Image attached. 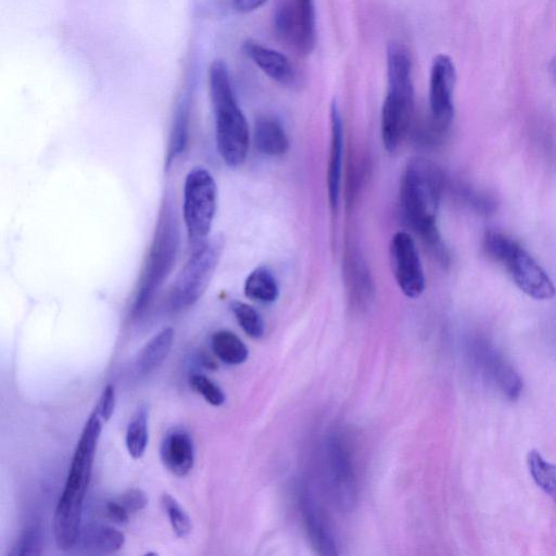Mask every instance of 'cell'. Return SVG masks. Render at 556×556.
Listing matches in <instances>:
<instances>
[{"mask_svg": "<svg viewBox=\"0 0 556 556\" xmlns=\"http://www.w3.org/2000/svg\"><path fill=\"white\" fill-rule=\"evenodd\" d=\"M440 193L441 179L435 167L422 159L412 160L401 177L402 214L438 261L445 265L448 255L437 226Z\"/></svg>", "mask_w": 556, "mask_h": 556, "instance_id": "2", "label": "cell"}, {"mask_svg": "<svg viewBox=\"0 0 556 556\" xmlns=\"http://www.w3.org/2000/svg\"><path fill=\"white\" fill-rule=\"evenodd\" d=\"M174 341V329L166 327L154 334L140 350L136 359V369L148 375L156 369L167 357Z\"/></svg>", "mask_w": 556, "mask_h": 556, "instance_id": "18", "label": "cell"}, {"mask_svg": "<svg viewBox=\"0 0 556 556\" xmlns=\"http://www.w3.org/2000/svg\"><path fill=\"white\" fill-rule=\"evenodd\" d=\"M475 358L484 380L507 400H517L523 389L522 378L515 367L493 346L482 342Z\"/></svg>", "mask_w": 556, "mask_h": 556, "instance_id": "12", "label": "cell"}, {"mask_svg": "<svg viewBox=\"0 0 556 556\" xmlns=\"http://www.w3.org/2000/svg\"><path fill=\"white\" fill-rule=\"evenodd\" d=\"M115 407V391L114 386L106 384L103 389L101 396L94 407V410L98 413L103 422H106Z\"/></svg>", "mask_w": 556, "mask_h": 556, "instance_id": "30", "label": "cell"}, {"mask_svg": "<svg viewBox=\"0 0 556 556\" xmlns=\"http://www.w3.org/2000/svg\"><path fill=\"white\" fill-rule=\"evenodd\" d=\"M162 505L168 516L173 531L178 538H186L192 529L191 520L180 504L168 493L161 496Z\"/></svg>", "mask_w": 556, "mask_h": 556, "instance_id": "27", "label": "cell"}, {"mask_svg": "<svg viewBox=\"0 0 556 556\" xmlns=\"http://www.w3.org/2000/svg\"><path fill=\"white\" fill-rule=\"evenodd\" d=\"M456 80L452 59L438 54L431 64L429 77V106L431 118L439 130L445 129L453 117V92Z\"/></svg>", "mask_w": 556, "mask_h": 556, "instance_id": "11", "label": "cell"}, {"mask_svg": "<svg viewBox=\"0 0 556 556\" xmlns=\"http://www.w3.org/2000/svg\"><path fill=\"white\" fill-rule=\"evenodd\" d=\"M390 258L396 283L409 299L425 290L426 279L415 240L406 231H397L390 242Z\"/></svg>", "mask_w": 556, "mask_h": 556, "instance_id": "9", "label": "cell"}, {"mask_svg": "<svg viewBox=\"0 0 556 556\" xmlns=\"http://www.w3.org/2000/svg\"><path fill=\"white\" fill-rule=\"evenodd\" d=\"M277 35L303 54L316 42L314 0H280L274 15Z\"/></svg>", "mask_w": 556, "mask_h": 556, "instance_id": "8", "label": "cell"}, {"mask_svg": "<svg viewBox=\"0 0 556 556\" xmlns=\"http://www.w3.org/2000/svg\"><path fill=\"white\" fill-rule=\"evenodd\" d=\"M217 206V187L212 174L202 166L189 170L184 184L182 216L188 240L202 244L213 225Z\"/></svg>", "mask_w": 556, "mask_h": 556, "instance_id": "6", "label": "cell"}, {"mask_svg": "<svg viewBox=\"0 0 556 556\" xmlns=\"http://www.w3.org/2000/svg\"><path fill=\"white\" fill-rule=\"evenodd\" d=\"M224 242L220 237L205 240L179 271L169 295L172 311L195 304L207 289L219 262Z\"/></svg>", "mask_w": 556, "mask_h": 556, "instance_id": "7", "label": "cell"}, {"mask_svg": "<svg viewBox=\"0 0 556 556\" xmlns=\"http://www.w3.org/2000/svg\"><path fill=\"white\" fill-rule=\"evenodd\" d=\"M305 523L311 541L319 554H336L334 545L329 536L323 521L315 514L314 509L305 503L304 507Z\"/></svg>", "mask_w": 556, "mask_h": 556, "instance_id": "24", "label": "cell"}, {"mask_svg": "<svg viewBox=\"0 0 556 556\" xmlns=\"http://www.w3.org/2000/svg\"><path fill=\"white\" fill-rule=\"evenodd\" d=\"M43 546V534L39 525L26 527L15 541L10 555L36 556L40 555Z\"/></svg>", "mask_w": 556, "mask_h": 556, "instance_id": "26", "label": "cell"}, {"mask_svg": "<svg viewBox=\"0 0 556 556\" xmlns=\"http://www.w3.org/2000/svg\"><path fill=\"white\" fill-rule=\"evenodd\" d=\"M102 422L93 409L80 433L63 492L54 510L52 531L56 546L63 551H68L77 544L83 503L91 479Z\"/></svg>", "mask_w": 556, "mask_h": 556, "instance_id": "1", "label": "cell"}, {"mask_svg": "<svg viewBox=\"0 0 556 556\" xmlns=\"http://www.w3.org/2000/svg\"><path fill=\"white\" fill-rule=\"evenodd\" d=\"M527 466L535 484L544 491L556 506V465L535 450L529 451Z\"/></svg>", "mask_w": 556, "mask_h": 556, "instance_id": "22", "label": "cell"}, {"mask_svg": "<svg viewBox=\"0 0 556 556\" xmlns=\"http://www.w3.org/2000/svg\"><path fill=\"white\" fill-rule=\"evenodd\" d=\"M214 354L224 363L239 365L247 361L249 350L241 339L229 330H219L212 336Z\"/></svg>", "mask_w": 556, "mask_h": 556, "instance_id": "21", "label": "cell"}, {"mask_svg": "<svg viewBox=\"0 0 556 556\" xmlns=\"http://www.w3.org/2000/svg\"><path fill=\"white\" fill-rule=\"evenodd\" d=\"M266 1L267 0H229V3L233 11L249 13L261 8Z\"/></svg>", "mask_w": 556, "mask_h": 556, "instance_id": "32", "label": "cell"}, {"mask_svg": "<svg viewBox=\"0 0 556 556\" xmlns=\"http://www.w3.org/2000/svg\"><path fill=\"white\" fill-rule=\"evenodd\" d=\"M104 516L112 522L124 525L129 519V514L122 507V505L114 498L105 503Z\"/></svg>", "mask_w": 556, "mask_h": 556, "instance_id": "31", "label": "cell"}, {"mask_svg": "<svg viewBox=\"0 0 556 556\" xmlns=\"http://www.w3.org/2000/svg\"><path fill=\"white\" fill-rule=\"evenodd\" d=\"M243 51L257 67L275 81L285 86H292L295 83L296 72L290 60L281 52L251 39L244 41Z\"/></svg>", "mask_w": 556, "mask_h": 556, "instance_id": "15", "label": "cell"}, {"mask_svg": "<svg viewBox=\"0 0 556 556\" xmlns=\"http://www.w3.org/2000/svg\"><path fill=\"white\" fill-rule=\"evenodd\" d=\"M115 500L129 515L140 511L148 504V496L146 492L138 488H132L125 491Z\"/></svg>", "mask_w": 556, "mask_h": 556, "instance_id": "29", "label": "cell"}, {"mask_svg": "<svg viewBox=\"0 0 556 556\" xmlns=\"http://www.w3.org/2000/svg\"><path fill=\"white\" fill-rule=\"evenodd\" d=\"M208 86L218 153L225 164L237 167L247 157L250 134L231 86L228 67L222 60L211 64Z\"/></svg>", "mask_w": 556, "mask_h": 556, "instance_id": "3", "label": "cell"}, {"mask_svg": "<svg viewBox=\"0 0 556 556\" xmlns=\"http://www.w3.org/2000/svg\"><path fill=\"white\" fill-rule=\"evenodd\" d=\"M501 263L527 295L535 300H549L555 296L556 289L548 275L515 240Z\"/></svg>", "mask_w": 556, "mask_h": 556, "instance_id": "10", "label": "cell"}, {"mask_svg": "<svg viewBox=\"0 0 556 556\" xmlns=\"http://www.w3.org/2000/svg\"><path fill=\"white\" fill-rule=\"evenodd\" d=\"M77 543L87 554L110 555L124 546L125 535L112 526L89 523L80 528Z\"/></svg>", "mask_w": 556, "mask_h": 556, "instance_id": "16", "label": "cell"}, {"mask_svg": "<svg viewBox=\"0 0 556 556\" xmlns=\"http://www.w3.org/2000/svg\"><path fill=\"white\" fill-rule=\"evenodd\" d=\"M230 308L239 326L249 337L258 339L263 336L264 323L254 307L240 301H233Z\"/></svg>", "mask_w": 556, "mask_h": 556, "instance_id": "25", "label": "cell"}, {"mask_svg": "<svg viewBox=\"0 0 556 556\" xmlns=\"http://www.w3.org/2000/svg\"><path fill=\"white\" fill-rule=\"evenodd\" d=\"M254 143L267 156H280L289 149V139L282 125L276 117L268 115L255 121Z\"/></svg>", "mask_w": 556, "mask_h": 556, "instance_id": "17", "label": "cell"}, {"mask_svg": "<svg viewBox=\"0 0 556 556\" xmlns=\"http://www.w3.org/2000/svg\"><path fill=\"white\" fill-rule=\"evenodd\" d=\"M191 389L213 406H220L225 402L223 390L204 375L193 374L189 377Z\"/></svg>", "mask_w": 556, "mask_h": 556, "instance_id": "28", "label": "cell"}, {"mask_svg": "<svg viewBox=\"0 0 556 556\" xmlns=\"http://www.w3.org/2000/svg\"><path fill=\"white\" fill-rule=\"evenodd\" d=\"M549 67H551V73L553 75V78L556 81V56L553 59Z\"/></svg>", "mask_w": 556, "mask_h": 556, "instance_id": "33", "label": "cell"}, {"mask_svg": "<svg viewBox=\"0 0 556 556\" xmlns=\"http://www.w3.org/2000/svg\"><path fill=\"white\" fill-rule=\"evenodd\" d=\"M160 456L164 467L173 475H188L194 463V446L190 434L181 428L169 429L162 439Z\"/></svg>", "mask_w": 556, "mask_h": 556, "instance_id": "14", "label": "cell"}, {"mask_svg": "<svg viewBox=\"0 0 556 556\" xmlns=\"http://www.w3.org/2000/svg\"><path fill=\"white\" fill-rule=\"evenodd\" d=\"M125 441L129 455L135 459L141 458L148 444V410L146 406H139L132 415Z\"/></svg>", "mask_w": 556, "mask_h": 556, "instance_id": "23", "label": "cell"}, {"mask_svg": "<svg viewBox=\"0 0 556 556\" xmlns=\"http://www.w3.org/2000/svg\"><path fill=\"white\" fill-rule=\"evenodd\" d=\"M243 290L247 298L260 303H273L279 296L277 279L265 266H258L249 274Z\"/></svg>", "mask_w": 556, "mask_h": 556, "instance_id": "19", "label": "cell"}, {"mask_svg": "<svg viewBox=\"0 0 556 556\" xmlns=\"http://www.w3.org/2000/svg\"><path fill=\"white\" fill-rule=\"evenodd\" d=\"M179 227L169 203L163 204L148 254L144 257L131 307L140 318L169 276L179 249Z\"/></svg>", "mask_w": 556, "mask_h": 556, "instance_id": "5", "label": "cell"}, {"mask_svg": "<svg viewBox=\"0 0 556 556\" xmlns=\"http://www.w3.org/2000/svg\"><path fill=\"white\" fill-rule=\"evenodd\" d=\"M388 90L381 112V137L393 152L409 130L414 110L412 60L406 47L392 42L387 52Z\"/></svg>", "mask_w": 556, "mask_h": 556, "instance_id": "4", "label": "cell"}, {"mask_svg": "<svg viewBox=\"0 0 556 556\" xmlns=\"http://www.w3.org/2000/svg\"><path fill=\"white\" fill-rule=\"evenodd\" d=\"M342 160L343 124L338 103L332 101L330 108V147L327 169L328 201L332 212H337L340 201Z\"/></svg>", "mask_w": 556, "mask_h": 556, "instance_id": "13", "label": "cell"}, {"mask_svg": "<svg viewBox=\"0 0 556 556\" xmlns=\"http://www.w3.org/2000/svg\"><path fill=\"white\" fill-rule=\"evenodd\" d=\"M190 99L184 96L177 103L170 127L167 165L184 153L189 139Z\"/></svg>", "mask_w": 556, "mask_h": 556, "instance_id": "20", "label": "cell"}]
</instances>
